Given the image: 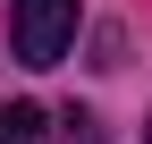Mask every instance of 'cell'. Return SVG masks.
<instances>
[{
  "mask_svg": "<svg viewBox=\"0 0 152 144\" xmlns=\"http://www.w3.org/2000/svg\"><path fill=\"white\" fill-rule=\"evenodd\" d=\"M76 26H85V9H76V0H17L9 43H17V60H26V68H59L68 43H76Z\"/></svg>",
  "mask_w": 152,
  "mask_h": 144,
  "instance_id": "6da1fadb",
  "label": "cell"
},
{
  "mask_svg": "<svg viewBox=\"0 0 152 144\" xmlns=\"http://www.w3.org/2000/svg\"><path fill=\"white\" fill-rule=\"evenodd\" d=\"M0 144H51V110H34V102H0Z\"/></svg>",
  "mask_w": 152,
  "mask_h": 144,
  "instance_id": "7a4b0ae2",
  "label": "cell"
},
{
  "mask_svg": "<svg viewBox=\"0 0 152 144\" xmlns=\"http://www.w3.org/2000/svg\"><path fill=\"white\" fill-rule=\"evenodd\" d=\"M68 144H102V119H85V110H68V127H59Z\"/></svg>",
  "mask_w": 152,
  "mask_h": 144,
  "instance_id": "3957f363",
  "label": "cell"
},
{
  "mask_svg": "<svg viewBox=\"0 0 152 144\" xmlns=\"http://www.w3.org/2000/svg\"><path fill=\"white\" fill-rule=\"evenodd\" d=\"M144 144H152V127H144Z\"/></svg>",
  "mask_w": 152,
  "mask_h": 144,
  "instance_id": "277c9868",
  "label": "cell"
}]
</instances>
